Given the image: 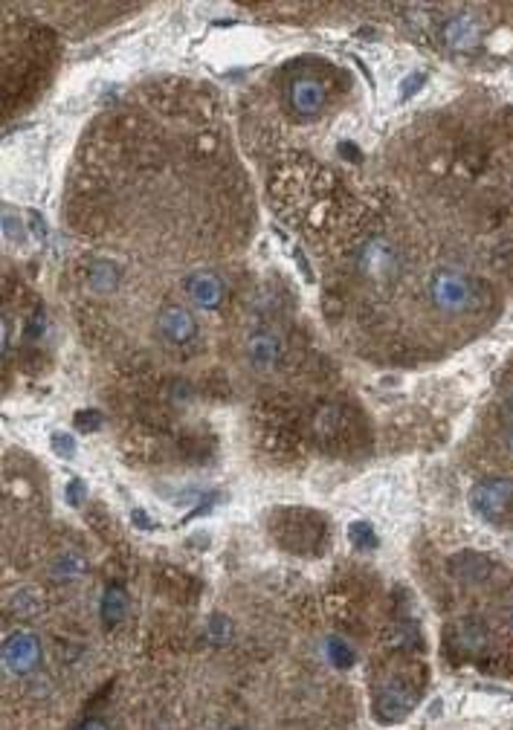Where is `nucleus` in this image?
<instances>
[{
	"instance_id": "f257e3e1",
	"label": "nucleus",
	"mask_w": 513,
	"mask_h": 730,
	"mask_svg": "<svg viewBox=\"0 0 513 730\" xmlns=\"http://www.w3.org/2000/svg\"><path fill=\"white\" fill-rule=\"evenodd\" d=\"M430 299L441 313H467L475 308V284L458 270H438L430 279Z\"/></svg>"
},
{
	"instance_id": "f03ea898",
	"label": "nucleus",
	"mask_w": 513,
	"mask_h": 730,
	"mask_svg": "<svg viewBox=\"0 0 513 730\" xmlns=\"http://www.w3.org/2000/svg\"><path fill=\"white\" fill-rule=\"evenodd\" d=\"M470 508L491 525L505 522L513 510V478L493 475L475 482L470 490Z\"/></svg>"
},
{
	"instance_id": "7ed1b4c3",
	"label": "nucleus",
	"mask_w": 513,
	"mask_h": 730,
	"mask_svg": "<svg viewBox=\"0 0 513 730\" xmlns=\"http://www.w3.org/2000/svg\"><path fill=\"white\" fill-rule=\"evenodd\" d=\"M41 661H44V644L32 629H12L4 638V666L9 675L27 678L32 673H39Z\"/></svg>"
},
{
	"instance_id": "20e7f679",
	"label": "nucleus",
	"mask_w": 513,
	"mask_h": 730,
	"mask_svg": "<svg viewBox=\"0 0 513 730\" xmlns=\"http://www.w3.org/2000/svg\"><path fill=\"white\" fill-rule=\"evenodd\" d=\"M415 708V690L404 682H389L380 687V693L374 696V719H380L383 725H392L406 719Z\"/></svg>"
},
{
	"instance_id": "39448f33",
	"label": "nucleus",
	"mask_w": 513,
	"mask_h": 730,
	"mask_svg": "<svg viewBox=\"0 0 513 730\" xmlns=\"http://www.w3.org/2000/svg\"><path fill=\"white\" fill-rule=\"evenodd\" d=\"M397 249L386 238H371L360 249V270L374 282H389L397 273Z\"/></svg>"
},
{
	"instance_id": "423d86ee",
	"label": "nucleus",
	"mask_w": 513,
	"mask_h": 730,
	"mask_svg": "<svg viewBox=\"0 0 513 730\" xmlns=\"http://www.w3.org/2000/svg\"><path fill=\"white\" fill-rule=\"evenodd\" d=\"M441 38H444V44L453 49V53H470V49H475L482 44L484 27H482L479 18L470 15V12H461V15H453L444 23Z\"/></svg>"
},
{
	"instance_id": "0eeeda50",
	"label": "nucleus",
	"mask_w": 513,
	"mask_h": 730,
	"mask_svg": "<svg viewBox=\"0 0 513 730\" xmlns=\"http://www.w3.org/2000/svg\"><path fill=\"white\" fill-rule=\"evenodd\" d=\"M186 293L195 301L197 308L204 310H215L223 305V299H227V284L218 273H209V270H197L192 273L189 279H186Z\"/></svg>"
},
{
	"instance_id": "6e6552de",
	"label": "nucleus",
	"mask_w": 513,
	"mask_h": 730,
	"mask_svg": "<svg viewBox=\"0 0 513 730\" xmlns=\"http://www.w3.org/2000/svg\"><path fill=\"white\" fill-rule=\"evenodd\" d=\"M157 334H160V339H166V343H171V345H183L197 334V322L186 308L169 305V308H162L157 317Z\"/></svg>"
},
{
	"instance_id": "1a4fd4ad",
	"label": "nucleus",
	"mask_w": 513,
	"mask_h": 730,
	"mask_svg": "<svg viewBox=\"0 0 513 730\" xmlns=\"http://www.w3.org/2000/svg\"><path fill=\"white\" fill-rule=\"evenodd\" d=\"M325 99H328V96H325V87L317 79H296L291 84V108H293L296 117H302V119L322 117Z\"/></svg>"
},
{
	"instance_id": "9d476101",
	"label": "nucleus",
	"mask_w": 513,
	"mask_h": 730,
	"mask_svg": "<svg viewBox=\"0 0 513 730\" xmlns=\"http://www.w3.org/2000/svg\"><path fill=\"white\" fill-rule=\"evenodd\" d=\"M449 571L453 577H458L461 583H484L487 577L493 574V562L484 557V553H475V551H461L456 553L453 560H449Z\"/></svg>"
},
{
	"instance_id": "9b49d317",
	"label": "nucleus",
	"mask_w": 513,
	"mask_h": 730,
	"mask_svg": "<svg viewBox=\"0 0 513 730\" xmlns=\"http://www.w3.org/2000/svg\"><path fill=\"white\" fill-rule=\"evenodd\" d=\"M282 339L279 334H273V331H258L249 336V345H247V354H249V362L256 365V369L261 371H270L273 365H276L282 360Z\"/></svg>"
},
{
	"instance_id": "f8f14e48",
	"label": "nucleus",
	"mask_w": 513,
	"mask_h": 730,
	"mask_svg": "<svg viewBox=\"0 0 513 730\" xmlns=\"http://www.w3.org/2000/svg\"><path fill=\"white\" fill-rule=\"evenodd\" d=\"M456 644L465 652H470V656H479V652L487 647V629L479 621L465 618L456 626Z\"/></svg>"
},
{
	"instance_id": "ddd939ff",
	"label": "nucleus",
	"mask_w": 513,
	"mask_h": 730,
	"mask_svg": "<svg viewBox=\"0 0 513 730\" xmlns=\"http://www.w3.org/2000/svg\"><path fill=\"white\" fill-rule=\"evenodd\" d=\"M99 612H102V621L108 626L122 623L125 614H128V595H125V588L122 586H108L105 595H102V606H99Z\"/></svg>"
},
{
	"instance_id": "4468645a",
	"label": "nucleus",
	"mask_w": 513,
	"mask_h": 730,
	"mask_svg": "<svg viewBox=\"0 0 513 730\" xmlns=\"http://www.w3.org/2000/svg\"><path fill=\"white\" fill-rule=\"evenodd\" d=\"M84 571H87V562L76 551L61 553V557L53 560V569H49V574H53L56 580H76V577H82Z\"/></svg>"
},
{
	"instance_id": "2eb2a0df",
	"label": "nucleus",
	"mask_w": 513,
	"mask_h": 730,
	"mask_svg": "<svg viewBox=\"0 0 513 730\" xmlns=\"http://www.w3.org/2000/svg\"><path fill=\"white\" fill-rule=\"evenodd\" d=\"M91 287L96 293H114L117 284H119V267L110 261H96L93 270H91Z\"/></svg>"
},
{
	"instance_id": "dca6fc26",
	"label": "nucleus",
	"mask_w": 513,
	"mask_h": 730,
	"mask_svg": "<svg viewBox=\"0 0 513 730\" xmlns=\"http://www.w3.org/2000/svg\"><path fill=\"white\" fill-rule=\"evenodd\" d=\"M348 539H352V545L357 551H378L380 548V536L371 527V522H366V519H357L348 525Z\"/></svg>"
},
{
	"instance_id": "f3484780",
	"label": "nucleus",
	"mask_w": 513,
	"mask_h": 730,
	"mask_svg": "<svg viewBox=\"0 0 513 730\" xmlns=\"http://www.w3.org/2000/svg\"><path fill=\"white\" fill-rule=\"evenodd\" d=\"M325 656H328V661L336 666V670H348V666L357 664V652L348 647V640L336 638V635L325 640Z\"/></svg>"
},
{
	"instance_id": "a211bd4d",
	"label": "nucleus",
	"mask_w": 513,
	"mask_h": 730,
	"mask_svg": "<svg viewBox=\"0 0 513 730\" xmlns=\"http://www.w3.org/2000/svg\"><path fill=\"white\" fill-rule=\"evenodd\" d=\"M102 412L99 409H79L76 414H73V426H76V432L82 435H93L99 432V426H102Z\"/></svg>"
},
{
	"instance_id": "6ab92c4d",
	"label": "nucleus",
	"mask_w": 513,
	"mask_h": 730,
	"mask_svg": "<svg viewBox=\"0 0 513 730\" xmlns=\"http://www.w3.org/2000/svg\"><path fill=\"white\" fill-rule=\"evenodd\" d=\"M232 621L227 618V614H212L209 618V638L215 640V644H230L232 640Z\"/></svg>"
},
{
	"instance_id": "aec40b11",
	"label": "nucleus",
	"mask_w": 513,
	"mask_h": 730,
	"mask_svg": "<svg viewBox=\"0 0 513 730\" xmlns=\"http://www.w3.org/2000/svg\"><path fill=\"white\" fill-rule=\"evenodd\" d=\"M49 447H53V452H56L58 458H73V456H76V438H73L70 432L56 430L53 435H49Z\"/></svg>"
},
{
	"instance_id": "412c9836",
	"label": "nucleus",
	"mask_w": 513,
	"mask_h": 730,
	"mask_svg": "<svg viewBox=\"0 0 513 730\" xmlns=\"http://www.w3.org/2000/svg\"><path fill=\"white\" fill-rule=\"evenodd\" d=\"M12 609H15L18 614H32V612H39V597H35V591H27V588H21L12 595Z\"/></svg>"
},
{
	"instance_id": "4be33fe9",
	"label": "nucleus",
	"mask_w": 513,
	"mask_h": 730,
	"mask_svg": "<svg viewBox=\"0 0 513 730\" xmlns=\"http://www.w3.org/2000/svg\"><path fill=\"white\" fill-rule=\"evenodd\" d=\"M65 493H67V501H70V505H73V508H79L82 501H84V496H87V487H84L82 478H70Z\"/></svg>"
},
{
	"instance_id": "5701e85b",
	"label": "nucleus",
	"mask_w": 513,
	"mask_h": 730,
	"mask_svg": "<svg viewBox=\"0 0 513 730\" xmlns=\"http://www.w3.org/2000/svg\"><path fill=\"white\" fill-rule=\"evenodd\" d=\"M131 522L140 527V531H154V527H157V522L145 510H131Z\"/></svg>"
},
{
	"instance_id": "b1692460",
	"label": "nucleus",
	"mask_w": 513,
	"mask_h": 730,
	"mask_svg": "<svg viewBox=\"0 0 513 730\" xmlns=\"http://www.w3.org/2000/svg\"><path fill=\"white\" fill-rule=\"evenodd\" d=\"M421 82H423V75H421V73H415V75H409V79L404 82V91H400V99H409V96H412V93H415V91H418V87H421Z\"/></svg>"
},
{
	"instance_id": "393cba45",
	"label": "nucleus",
	"mask_w": 513,
	"mask_h": 730,
	"mask_svg": "<svg viewBox=\"0 0 513 730\" xmlns=\"http://www.w3.org/2000/svg\"><path fill=\"white\" fill-rule=\"evenodd\" d=\"M79 730H110V727H108V722H102V719H87V722L79 725Z\"/></svg>"
},
{
	"instance_id": "a878e982",
	"label": "nucleus",
	"mask_w": 513,
	"mask_h": 730,
	"mask_svg": "<svg viewBox=\"0 0 513 730\" xmlns=\"http://www.w3.org/2000/svg\"><path fill=\"white\" fill-rule=\"evenodd\" d=\"M505 621H508V629L513 632V588H510V597H508V606H505Z\"/></svg>"
},
{
	"instance_id": "bb28decb",
	"label": "nucleus",
	"mask_w": 513,
	"mask_h": 730,
	"mask_svg": "<svg viewBox=\"0 0 513 730\" xmlns=\"http://www.w3.org/2000/svg\"><path fill=\"white\" fill-rule=\"evenodd\" d=\"M505 447H508V456L513 458V423L505 430Z\"/></svg>"
},
{
	"instance_id": "cd10ccee",
	"label": "nucleus",
	"mask_w": 513,
	"mask_h": 730,
	"mask_svg": "<svg viewBox=\"0 0 513 730\" xmlns=\"http://www.w3.org/2000/svg\"><path fill=\"white\" fill-rule=\"evenodd\" d=\"M227 730H247V727H227Z\"/></svg>"
}]
</instances>
